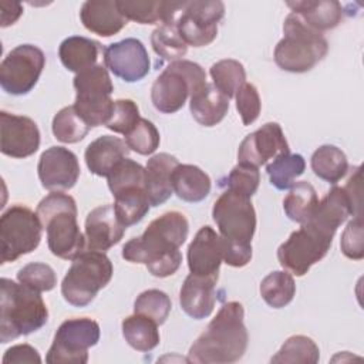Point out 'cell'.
Listing matches in <instances>:
<instances>
[{"label": "cell", "instance_id": "obj_29", "mask_svg": "<svg viewBox=\"0 0 364 364\" xmlns=\"http://www.w3.org/2000/svg\"><path fill=\"white\" fill-rule=\"evenodd\" d=\"M121 328L125 341L134 350L141 353L154 350L161 341L158 324L142 314L134 313L132 316H128L122 320Z\"/></svg>", "mask_w": 364, "mask_h": 364}, {"label": "cell", "instance_id": "obj_10", "mask_svg": "<svg viewBox=\"0 0 364 364\" xmlns=\"http://www.w3.org/2000/svg\"><path fill=\"white\" fill-rule=\"evenodd\" d=\"M73 84L75 88V111L91 128L105 125L114 104L111 100L114 85L108 70L104 65L95 64L78 73Z\"/></svg>", "mask_w": 364, "mask_h": 364}, {"label": "cell", "instance_id": "obj_19", "mask_svg": "<svg viewBox=\"0 0 364 364\" xmlns=\"http://www.w3.org/2000/svg\"><path fill=\"white\" fill-rule=\"evenodd\" d=\"M222 237L210 226H202L188 246L189 272L199 276L219 279V269L223 262Z\"/></svg>", "mask_w": 364, "mask_h": 364}, {"label": "cell", "instance_id": "obj_43", "mask_svg": "<svg viewBox=\"0 0 364 364\" xmlns=\"http://www.w3.org/2000/svg\"><path fill=\"white\" fill-rule=\"evenodd\" d=\"M17 280L33 290L37 291H50L57 284V274L51 266L34 262L23 266L17 272Z\"/></svg>", "mask_w": 364, "mask_h": 364}, {"label": "cell", "instance_id": "obj_34", "mask_svg": "<svg viewBox=\"0 0 364 364\" xmlns=\"http://www.w3.org/2000/svg\"><path fill=\"white\" fill-rule=\"evenodd\" d=\"M306 169V161L300 154H283L274 158L266 166V172L269 175L270 183L279 189H290L294 181L303 175Z\"/></svg>", "mask_w": 364, "mask_h": 364}, {"label": "cell", "instance_id": "obj_44", "mask_svg": "<svg viewBox=\"0 0 364 364\" xmlns=\"http://www.w3.org/2000/svg\"><path fill=\"white\" fill-rule=\"evenodd\" d=\"M139 119L141 117H139V108L136 102L128 98L115 100L112 104L109 118L104 127H107L108 129L117 134L127 135L136 125Z\"/></svg>", "mask_w": 364, "mask_h": 364}, {"label": "cell", "instance_id": "obj_49", "mask_svg": "<svg viewBox=\"0 0 364 364\" xmlns=\"http://www.w3.org/2000/svg\"><path fill=\"white\" fill-rule=\"evenodd\" d=\"M3 364H40L41 357L38 351L30 344H17L10 347L3 358Z\"/></svg>", "mask_w": 364, "mask_h": 364}, {"label": "cell", "instance_id": "obj_12", "mask_svg": "<svg viewBox=\"0 0 364 364\" xmlns=\"http://www.w3.org/2000/svg\"><path fill=\"white\" fill-rule=\"evenodd\" d=\"M212 218L225 240L252 243L256 230V212L250 198L226 189L215 200Z\"/></svg>", "mask_w": 364, "mask_h": 364}, {"label": "cell", "instance_id": "obj_23", "mask_svg": "<svg viewBox=\"0 0 364 364\" xmlns=\"http://www.w3.org/2000/svg\"><path fill=\"white\" fill-rule=\"evenodd\" d=\"M179 161L166 152H161L148 159L145 166V189L151 206H159L173 193L172 173Z\"/></svg>", "mask_w": 364, "mask_h": 364}, {"label": "cell", "instance_id": "obj_25", "mask_svg": "<svg viewBox=\"0 0 364 364\" xmlns=\"http://www.w3.org/2000/svg\"><path fill=\"white\" fill-rule=\"evenodd\" d=\"M286 4L291 13L318 33L337 27L344 16L341 3L336 0H300L287 1Z\"/></svg>", "mask_w": 364, "mask_h": 364}, {"label": "cell", "instance_id": "obj_13", "mask_svg": "<svg viewBox=\"0 0 364 364\" xmlns=\"http://www.w3.org/2000/svg\"><path fill=\"white\" fill-rule=\"evenodd\" d=\"M46 55L41 48L33 44L14 47L0 64V85L11 95H26L37 84Z\"/></svg>", "mask_w": 364, "mask_h": 364}, {"label": "cell", "instance_id": "obj_47", "mask_svg": "<svg viewBox=\"0 0 364 364\" xmlns=\"http://www.w3.org/2000/svg\"><path fill=\"white\" fill-rule=\"evenodd\" d=\"M341 252L346 257L353 260H361L364 257V245H363V219L361 215L354 216L351 219L340 240Z\"/></svg>", "mask_w": 364, "mask_h": 364}, {"label": "cell", "instance_id": "obj_27", "mask_svg": "<svg viewBox=\"0 0 364 364\" xmlns=\"http://www.w3.org/2000/svg\"><path fill=\"white\" fill-rule=\"evenodd\" d=\"M210 178L196 165L179 164L172 173L173 193L185 202H200L210 192Z\"/></svg>", "mask_w": 364, "mask_h": 364}, {"label": "cell", "instance_id": "obj_37", "mask_svg": "<svg viewBox=\"0 0 364 364\" xmlns=\"http://www.w3.org/2000/svg\"><path fill=\"white\" fill-rule=\"evenodd\" d=\"M209 73L213 80V85L226 98L235 97L237 90L246 82V71L243 64L233 58L220 60L212 64Z\"/></svg>", "mask_w": 364, "mask_h": 364}, {"label": "cell", "instance_id": "obj_4", "mask_svg": "<svg viewBox=\"0 0 364 364\" xmlns=\"http://www.w3.org/2000/svg\"><path fill=\"white\" fill-rule=\"evenodd\" d=\"M36 213L47 232V245L54 256L73 260L87 249L85 235L77 223V203L73 196L51 192L40 200Z\"/></svg>", "mask_w": 364, "mask_h": 364}, {"label": "cell", "instance_id": "obj_33", "mask_svg": "<svg viewBox=\"0 0 364 364\" xmlns=\"http://www.w3.org/2000/svg\"><path fill=\"white\" fill-rule=\"evenodd\" d=\"M259 290L266 304L273 309H282L293 300L296 294V283L289 272L274 270L262 280Z\"/></svg>", "mask_w": 364, "mask_h": 364}, {"label": "cell", "instance_id": "obj_28", "mask_svg": "<svg viewBox=\"0 0 364 364\" xmlns=\"http://www.w3.org/2000/svg\"><path fill=\"white\" fill-rule=\"evenodd\" d=\"M100 43L81 36H71L61 41L58 47V57L63 65L75 74L95 65Z\"/></svg>", "mask_w": 364, "mask_h": 364}, {"label": "cell", "instance_id": "obj_22", "mask_svg": "<svg viewBox=\"0 0 364 364\" xmlns=\"http://www.w3.org/2000/svg\"><path fill=\"white\" fill-rule=\"evenodd\" d=\"M82 26L101 37H111L127 26V18L121 14L117 0H88L80 10Z\"/></svg>", "mask_w": 364, "mask_h": 364}, {"label": "cell", "instance_id": "obj_45", "mask_svg": "<svg viewBox=\"0 0 364 364\" xmlns=\"http://www.w3.org/2000/svg\"><path fill=\"white\" fill-rule=\"evenodd\" d=\"M117 6L127 20H132L139 24H155L162 21L164 1L117 0Z\"/></svg>", "mask_w": 364, "mask_h": 364}, {"label": "cell", "instance_id": "obj_38", "mask_svg": "<svg viewBox=\"0 0 364 364\" xmlns=\"http://www.w3.org/2000/svg\"><path fill=\"white\" fill-rule=\"evenodd\" d=\"M154 51L166 61H178L188 51V44L182 40L176 24H161L151 34Z\"/></svg>", "mask_w": 364, "mask_h": 364}, {"label": "cell", "instance_id": "obj_5", "mask_svg": "<svg viewBox=\"0 0 364 364\" xmlns=\"http://www.w3.org/2000/svg\"><path fill=\"white\" fill-rule=\"evenodd\" d=\"M283 38L274 47V63L289 73H306L328 51L323 33L310 28L297 14L290 13L283 23Z\"/></svg>", "mask_w": 364, "mask_h": 364}, {"label": "cell", "instance_id": "obj_1", "mask_svg": "<svg viewBox=\"0 0 364 364\" xmlns=\"http://www.w3.org/2000/svg\"><path fill=\"white\" fill-rule=\"evenodd\" d=\"M189 233L183 213L171 210L154 219L144 233L132 237L122 247V257L131 263L145 264L155 277H169L179 269L182 253L179 247Z\"/></svg>", "mask_w": 364, "mask_h": 364}, {"label": "cell", "instance_id": "obj_40", "mask_svg": "<svg viewBox=\"0 0 364 364\" xmlns=\"http://www.w3.org/2000/svg\"><path fill=\"white\" fill-rule=\"evenodd\" d=\"M169 296L158 289H149L142 291L134 301V313L142 314L154 320L158 326L164 324L171 313Z\"/></svg>", "mask_w": 364, "mask_h": 364}, {"label": "cell", "instance_id": "obj_46", "mask_svg": "<svg viewBox=\"0 0 364 364\" xmlns=\"http://www.w3.org/2000/svg\"><path fill=\"white\" fill-rule=\"evenodd\" d=\"M236 109L242 118L243 125H252L260 115L262 102L257 92V88L250 84L245 82L236 92Z\"/></svg>", "mask_w": 364, "mask_h": 364}, {"label": "cell", "instance_id": "obj_36", "mask_svg": "<svg viewBox=\"0 0 364 364\" xmlns=\"http://www.w3.org/2000/svg\"><path fill=\"white\" fill-rule=\"evenodd\" d=\"M320 360V350L317 344L307 336L289 337L280 350L270 358V363H301L316 364Z\"/></svg>", "mask_w": 364, "mask_h": 364}, {"label": "cell", "instance_id": "obj_32", "mask_svg": "<svg viewBox=\"0 0 364 364\" xmlns=\"http://www.w3.org/2000/svg\"><path fill=\"white\" fill-rule=\"evenodd\" d=\"M114 209L119 222L128 228L144 219L149 212V199L145 188H131L114 195Z\"/></svg>", "mask_w": 364, "mask_h": 364}, {"label": "cell", "instance_id": "obj_31", "mask_svg": "<svg viewBox=\"0 0 364 364\" xmlns=\"http://www.w3.org/2000/svg\"><path fill=\"white\" fill-rule=\"evenodd\" d=\"M318 205V196L311 183L307 181L294 182L289 193L283 199V209L286 216L297 223H304Z\"/></svg>", "mask_w": 364, "mask_h": 364}, {"label": "cell", "instance_id": "obj_48", "mask_svg": "<svg viewBox=\"0 0 364 364\" xmlns=\"http://www.w3.org/2000/svg\"><path fill=\"white\" fill-rule=\"evenodd\" d=\"M222 237V236H220ZM223 262L232 267H243L252 259V243H236L222 237Z\"/></svg>", "mask_w": 364, "mask_h": 364}, {"label": "cell", "instance_id": "obj_11", "mask_svg": "<svg viewBox=\"0 0 364 364\" xmlns=\"http://www.w3.org/2000/svg\"><path fill=\"white\" fill-rule=\"evenodd\" d=\"M100 340V326L88 317L68 318L60 324L47 351L48 364H85L88 348Z\"/></svg>", "mask_w": 364, "mask_h": 364}, {"label": "cell", "instance_id": "obj_17", "mask_svg": "<svg viewBox=\"0 0 364 364\" xmlns=\"http://www.w3.org/2000/svg\"><path fill=\"white\" fill-rule=\"evenodd\" d=\"M77 155L64 146H50L38 159L37 172L44 189L61 192L71 189L80 176Z\"/></svg>", "mask_w": 364, "mask_h": 364}, {"label": "cell", "instance_id": "obj_41", "mask_svg": "<svg viewBox=\"0 0 364 364\" xmlns=\"http://www.w3.org/2000/svg\"><path fill=\"white\" fill-rule=\"evenodd\" d=\"M260 183V172L256 166L237 164L228 176L220 179V186L239 195L252 198Z\"/></svg>", "mask_w": 364, "mask_h": 364}, {"label": "cell", "instance_id": "obj_9", "mask_svg": "<svg viewBox=\"0 0 364 364\" xmlns=\"http://www.w3.org/2000/svg\"><path fill=\"white\" fill-rule=\"evenodd\" d=\"M43 225L36 212L24 205H13L0 216V263L17 260L31 253L41 242Z\"/></svg>", "mask_w": 364, "mask_h": 364}, {"label": "cell", "instance_id": "obj_14", "mask_svg": "<svg viewBox=\"0 0 364 364\" xmlns=\"http://www.w3.org/2000/svg\"><path fill=\"white\" fill-rule=\"evenodd\" d=\"M223 16L225 4L219 0L185 1L176 28L188 46L205 47L216 38L218 24Z\"/></svg>", "mask_w": 364, "mask_h": 364}, {"label": "cell", "instance_id": "obj_30", "mask_svg": "<svg viewBox=\"0 0 364 364\" xmlns=\"http://www.w3.org/2000/svg\"><path fill=\"white\" fill-rule=\"evenodd\" d=\"M310 165L316 176L333 185L343 179L348 172L346 154L336 145L330 144L321 145L313 152Z\"/></svg>", "mask_w": 364, "mask_h": 364}, {"label": "cell", "instance_id": "obj_15", "mask_svg": "<svg viewBox=\"0 0 364 364\" xmlns=\"http://www.w3.org/2000/svg\"><path fill=\"white\" fill-rule=\"evenodd\" d=\"M104 63L115 77L125 82H136L148 75L151 60L142 41L124 38L104 48Z\"/></svg>", "mask_w": 364, "mask_h": 364}, {"label": "cell", "instance_id": "obj_7", "mask_svg": "<svg viewBox=\"0 0 364 364\" xmlns=\"http://www.w3.org/2000/svg\"><path fill=\"white\" fill-rule=\"evenodd\" d=\"M334 232L309 218L300 229L291 232L289 239L277 249L280 266L294 276H304L313 264L320 262L333 243Z\"/></svg>", "mask_w": 364, "mask_h": 364}, {"label": "cell", "instance_id": "obj_42", "mask_svg": "<svg viewBox=\"0 0 364 364\" xmlns=\"http://www.w3.org/2000/svg\"><path fill=\"white\" fill-rule=\"evenodd\" d=\"M124 136L128 148L139 155L154 154L161 141L156 127L146 118H141L136 125Z\"/></svg>", "mask_w": 364, "mask_h": 364}, {"label": "cell", "instance_id": "obj_26", "mask_svg": "<svg viewBox=\"0 0 364 364\" xmlns=\"http://www.w3.org/2000/svg\"><path fill=\"white\" fill-rule=\"evenodd\" d=\"M189 109L196 122L203 127L219 124L229 111V98H226L213 84L206 82L189 98Z\"/></svg>", "mask_w": 364, "mask_h": 364}, {"label": "cell", "instance_id": "obj_16", "mask_svg": "<svg viewBox=\"0 0 364 364\" xmlns=\"http://www.w3.org/2000/svg\"><path fill=\"white\" fill-rule=\"evenodd\" d=\"M290 148L277 122H266L245 136L237 149V162L259 168L274 158L289 154Z\"/></svg>", "mask_w": 364, "mask_h": 364}, {"label": "cell", "instance_id": "obj_20", "mask_svg": "<svg viewBox=\"0 0 364 364\" xmlns=\"http://www.w3.org/2000/svg\"><path fill=\"white\" fill-rule=\"evenodd\" d=\"M127 228L119 222L114 205H102L92 209L85 219V250L105 252L117 245Z\"/></svg>", "mask_w": 364, "mask_h": 364}, {"label": "cell", "instance_id": "obj_50", "mask_svg": "<svg viewBox=\"0 0 364 364\" xmlns=\"http://www.w3.org/2000/svg\"><path fill=\"white\" fill-rule=\"evenodd\" d=\"M0 9H1V21H0L1 27H9L14 24L18 20V17L23 14V7L18 1H1Z\"/></svg>", "mask_w": 364, "mask_h": 364}, {"label": "cell", "instance_id": "obj_39", "mask_svg": "<svg viewBox=\"0 0 364 364\" xmlns=\"http://www.w3.org/2000/svg\"><path fill=\"white\" fill-rule=\"evenodd\" d=\"M108 188L114 195L131 188H145V168L129 159H122L107 176Z\"/></svg>", "mask_w": 364, "mask_h": 364}, {"label": "cell", "instance_id": "obj_18", "mask_svg": "<svg viewBox=\"0 0 364 364\" xmlns=\"http://www.w3.org/2000/svg\"><path fill=\"white\" fill-rule=\"evenodd\" d=\"M40 146L37 124L24 115L0 112V149L11 158H27Z\"/></svg>", "mask_w": 364, "mask_h": 364}, {"label": "cell", "instance_id": "obj_3", "mask_svg": "<svg viewBox=\"0 0 364 364\" xmlns=\"http://www.w3.org/2000/svg\"><path fill=\"white\" fill-rule=\"evenodd\" d=\"M0 343L28 336L48 321L47 306L40 291L7 277L0 280Z\"/></svg>", "mask_w": 364, "mask_h": 364}, {"label": "cell", "instance_id": "obj_24", "mask_svg": "<svg viewBox=\"0 0 364 364\" xmlns=\"http://www.w3.org/2000/svg\"><path fill=\"white\" fill-rule=\"evenodd\" d=\"M129 148L118 136L102 135L92 141L84 154L87 168L97 176H108L109 172L128 156Z\"/></svg>", "mask_w": 364, "mask_h": 364}, {"label": "cell", "instance_id": "obj_8", "mask_svg": "<svg viewBox=\"0 0 364 364\" xmlns=\"http://www.w3.org/2000/svg\"><path fill=\"white\" fill-rule=\"evenodd\" d=\"M206 82V73L198 63L183 58L172 61L152 84V105L162 114H173Z\"/></svg>", "mask_w": 364, "mask_h": 364}, {"label": "cell", "instance_id": "obj_2", "mask_svg": "<svg viewBox=\"0 0 364 364\" xmlns=\"http://www.w3.org/2000/svg\"><path fill=\"white\" fill-rule=\"evenodd\" d=\"M245 309L239 301L225 303L205 331L188 351V361L198 364H230L239 361L247 348Z\"/></svg>", "mask_w": 364, "mask_h": 364}, {"label": "cell", "instance_id": "obj_6", "mask_svg": "<svg viewBox=\"0 0 364 364\" xmlns=\"http://www.w3.org/2000/svg\"><path fill=\"white\" fill-rule=\"evenodd\" d=\"M112 273V263L104 252L84 250L73 259L61 283V294L68 304L85 307L111 282Z\"/></svg>", "mask_w": 364, "mask_h": 364}, {"label": "cell", "instance_id": "obj_35", "mask_svg": "<svg viewBox=\"0 0 364 364\" xmlns=\"http://www.w3.org/2000/svg\"><path fill=\"white\" fill-rule=\"evenodd\" d=\"M51 129L54 136L63 144H77L85 138L91 127L75 111L74 105L61 108L53 118Z\"/></svg>", "mask_w": 364, "mask_h": 364}, {"label": "cell", "instance_id": "obj_21", "mask_svg": "<svg viewBox=\"0 0 364 364\" xmlns=\"http://www.w3.org/2000/svg\"><path fill=\"white\" fill-rule=\"evenodd\" d=\"M216 283L218 279L213 277L193 273L186 276L179 291V304L182 310L195 320L209 317L216 303Z\"/></svg>", "mask_w": 364, "mask_h": 364}]
</instances>
